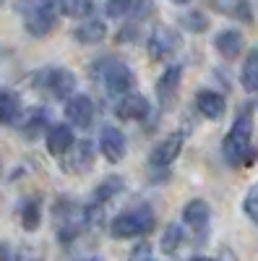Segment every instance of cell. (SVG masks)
<instances>
[{"mask_svg":"<svg viewBox=\"0 0 258 261\" xmlns=\"http://www.w3.org/2000/svg\"><path fill=\"white\" fill-rule=\"evenodd\" d=\"M250 139H253V118L250 113H240L224 139V157L230 165H240V162L253 165L258 160V151L250 146Z\"/></svg>","mask_w":258,"mask_h":261,"instance_id":"obj_1","label":"cell"},{"mask_svg":"<svg viewBox=\"0 0 258 261\" xmlns=\"http://www.w3.org/2000/svg\"><path fill=\"white\" fill-rule=\"evenodd\" d=\"M16 11L21 13L32 37H47L58 24L55 0H16Z\"/></svg>","mask_w":258,"mask_h":261,"instance_id":"obj_2","label":"cell"},{"mask_svg":"<svg viewBox=\"0 0 258 261\" xmlns=\"http://www.w3.org/2000/svg\"><path fill=\"white\" fill-rule=\"evenodd\" d=\"M154 227V214L149 209H133V212H123L110 222V232L112 238H120V241H128V238H138L146 235Z\"/></svg>","mask_w":258,"mask_h":261,"instance_id":"obj_3","label":"cell"},{"mask_svg":"<svg viewBox=\"0 0 258 261\" xmlns=\"http://www.w3.org/2000/svg\"><path fill=\"white\" fill-rule=\"evenodd\" d=\"M102 79H104V86L110 94H128L133 86V71L128 68L125 63L120 60H104L102 63Z\"/></svg>","mask_w":258,"mask_h":261,"instance_id":"obj_4","label":"cell"},{"mask_svg":"<svg viewBox=\"0 0 258 261\" xmlns=\"http://www.w3.org/2000/svg\"><path fill=\"white\" fill-rule=\"evenodd\" d=\"M180 45H183L180 34L172 32L169 27H154L152 34H149V39H146V50L154 60H159L164 55H172L175 50H180Z\"/></svg>","mask_w":258,"mask_h":261,"instance_id":"obj_5","label":"cell"},{"mask_svg":"<svg viewBox=\"0 0 258 261\" xmlns=\"http://www.w3.org/2000/svg\"><path fill=\"white\" fill-rule=\"evenodd\" d=\"M180 149H183V134H172V136H167L164 141H159L152 149V154H149V165L157 167V170H164V167H169L172 162L178 160Z\"/></svg>","mask_w":258,"mask_h":261,"instance_id":"obj_6","label":"cell"},{"mask_svg":"<svg viewBox=\"0 0 258 261\" xmlns=\"http://www.w3.org/2000/svg\"><path fill=\"white\" fill-rule=\"evenodd\" d=\"M66 118L78 128H89L94 123V102L86 94H71L66 102Z\"/></svg>","mask_w":258,"mask_h":261,"instance_id":"obj_7","label":"cell"},{"mask_svg":"<svg viewBox=\"0 0 258 261\" xmlns=\"http://www.w3.org/2000/svg\"><path fill=\"white\" fill-rule=\"evenodd\" d=\"M99 151L107 157V162H120L125 157V134L115 125L102 128L99 134Z\"/></svg>","mask_w":258,"mask_h":261,"instance_id":"obj_8","label":"cell"},{"mask_svg":"<svg viewBox=\"0 0 258 261\" xmlns=\"http://www.w3.org/2000/svg\"><path fill=\"white\" fill-rule=\"evenodd\" d=\"M196 107L198 113L209 120H219L224 113H227V102L219 92H211V89H201L196 94Z\"/></svg>","mask_w":258,"mask_h":261,"instance_id":"obj_9","label":"cell"},{"mask_svg":"<svg viewBox=\"0 0 258 261\" xmlns=\"http://www.w3.org/2000/svg\"><path fill=\"white\" fill-rule=\"evenodd\" d=\"M73 144H76V136H73V128L71 125L60 123V125H52L50 128V134H47V149H50V154H55V157L68 154V151L73 149Z\"/></svg>","mask_w":258,"mask_h":261,"instance_id":"obj_10","label":"cell"},{"mask_svg":"<svg viewBox=\"0 0 258 261\" xmlns=\"http://www.w3.org/2000/svg\"><path fill=\"white\" fill-rule=\"evenodd\" d=\"M115 115H118L120 120H144V118L149 115V102H146V97H141V94H128V97H123V99L118 102Z\"/></svg>","mask_w":258,"mask_h":261,"instance_id":"obj_11","label":"cell"},{"mask_svg":"<svg viewBox=\"0 0 258 261\" xmlns=\"http://www.w3.org/2000/svg\"><path fill=\"white\" fill-rule=\"evenodd\" d=\"M209 220H211V212H209V204L201 201V199H193L185 204L183 209V222L190 227V230H196V232H204L209 227Z\"/></svg>","mask_w":258,"mask_h":261,"instance_id":"obj_12","label":"cell"},{"mask_svg":"<svg viewBox=\"0 0 258 261\" xmlns=\"http://www.w3.org/2000/svg\"><path fill=\"white\" fill-rule=\"evenodd\" d=\"M214 47L219 50V55H224L227 60L238 58L243 50V34L238 29H222L217 37H214Z\"/></svg>","mask_w":258,"mask_h":261,"instance_id":"obj_13","label":"cell"},{"mask_svg":"<svg viewBox=\"0 0 258 261\" xmlns=\"http://www.w3.org/2000/svg\"><path fill=\"white\" fill-rule=\"evenodd\" d=\"M180 76H183L180 65H169V68L162 73V79L157 81V97L162 99V105L172 102V97H175L178 86H180Z\"/></svg>","mask_w":258,"mask_h":261,"instance_id":"obj_14","label":"cell"},{"mask_svg":"<svg viewBox=\"0 0 258 261\" xmlns=\"http://www.w3.org/2000/svg\"><path fill=\"white\" fill-rule=\"evenodd\" d=\"M47 86H50V92L58 97V99H66L76 92V76L71 71H52L47 76Z\"/></svg>","mask_w":258,"mask_h":261,"instance_id":"obj_15","label":"cell"},{"mask_svg":"<svg viewBox=\"0 0 258 261\" xmlns=\"http://www.w3.org/2000/svg\"><path fill=\"white\" fill-rule=\"evenodd\" d=\"M73 37H76V42H81V45H99V42L107 37V27H104V21L89 18L73 32Z\"/></svg>","mask_w":258,"mask_h":261,"instance_id":"obj_16","label":"cell"},{"mask_svg":"<svg viewBox=\"0 0 258 261\" xmlns=\"http://www.w3.org/2000/svg\"><path fill=\"white\" fill-rule=\"evenodd\" d=\"M240 84L248 94L258 92V47H253L245 60H243V71H240Z\"/></svg>","mask_w":258,"mask_h":261,"instance_id":"obj_17","label":"cell"},{"mask_svg":"<svg viewBox=\"0 0 258 261\" xmlns=\"http://www.w3.org/2000/svg\"><path fill=\"white\" fill-rule=\"evenodd\" d=\"M21 118V99L13 92H0V123L16 125Z\"/></svg>","mask_w":258,"mask_h":261,"instance_id":"obj_18","label":"cell"},{"mask_svg":"<svg viewBox=\"0 0 258 261\" xmlns=\"http://www.w3.org/2000/svg\"><path fill=\"white\" fill-rule=\"evenodd\" d=\"M120 191H123V180H120L118 175H112V178H107L102 186H97L92 201H94V204H104V201H110L112 196H118Z\"/></svg>","mask_w":258,"mask_h":261,"instance_id":"obj_19","label":"cell"},{"mask_svg":"<svg viewBox=\"0 0 258 261\" xmlns=\"http://www.w3.org/2000/svg\"><path fill=\"white\" fill-rule=\"evenodd\" d=\"M183 227L180 225H169L167 230H164V235H162V251L164 253H175L180 246H183Z\"/></svg>","mask_w":258,"mask_h":261,"instance_id":"obj_20","label":"cell"},{"mask_svg":"<svg viewBox=\"0 0 258 261\" xmlns=\"http://www.w3.org/2000/svg\"><path fill=\"white\" fill-rule=\"evenodd\" d=\"M39 222H42V209H39L37 201H29L24 209H21V225H24V230L34 232L39 227Z\"/></svg>","mask_w":258,"mask_h":261,"instance_id":"obj_21","label":"cell"},{"mask_svg":"<svg viewBox=\"0 0 258 261\" xmlns=\"http://www.w3.org/2000/svg\"><path fill=\"white\" fill-rule=\"evenodd\" d=\"M76 146V144H73ZM92 157H94V144L92 141H81L76 146V154H73V162H76V170L83 172V170H89L92 167Z\"/></svg>","mask_w":258,"mask_h":261,"instance_id":"obj_22","label":"cell"},{"mask_svg":"<svg viewBox=\"0 0 258 261\" xmlns=\"http://www.w3.org/2000/svg\"><path fill=\"white\" fill-rule=\"evenodd\" d=\"M60 8L71 18H81L86 13H92V0H60Z\"/></svg>","mask_w":258,"mask_h":261,"instance_id":"obj_23","label":"cell"},{"mask_svg":"<svg viewBox=\"0 0 258 261\" xmlns=\"http://www.w3.org/2000/svg\"><path fill=\"white\" fill-rule=\"evenodd\" d=\"M136 6V0H107V6H104V13L110 16V18H120L125 13H131Z\"/></svg>","mask_w":258,"mask_h":261,"instance_id":"obj_24","label":"cell"},{"mask_svg":"<svg viewBox=\"0 0 258 261\" xmlns=\"http://www.w3.org/2000/svg\"><path fill=\"white\" fill-rule=\"evenodd\" d=\"M180 21H183V27H185V29H190V32H204V29L209 27V21H206V16H204L201 11L183 13V16H180Z\"/></svg>","mask_w":258,"mask_h":261,"instance_id":"obj_25","label":"cell"},{"mask_svg":"<svg viewBox=\"0 0 258 261\" xmlns=\"http://www.w3.org/2000/svg\"><path fill=\"white\" fill-rule=\"evenodd\" d=\"M243 209H245V214L250 217V220L258 225V183L248 188V193H245V201H243Z\"/></svg>","mask_w":258,"mask_h":261,"instance_id":"obj_26","label":"cell"},{"mask_svg":"<svg viewBox=\"0 0 258 261\" xmlns=\"http://www.w3.org/2000/svg\"><path fill=\"white\" fill-rule=\"evenodd\" d=\"M42 125H47V110H34V113H32V120L24 125V134L29 136V141H34L37 130H39Z\"/></svg>","mask_w":258,"mask_h":261,"instance_id":"obj_27","label":"cell"},{"mask_svg":"<svg viewBox=\"0 0 258 261\" xmlns=\"http://www.w3.org/2000/svg\"><path fill=\"white\" fill-rule=\"evenodd\" d=\"M131 256L133 258H152V246H149V243H138Z\"/></svg>","mask_w":258,"mask_h":261,"instance_id":"obj_28","label":"cell"},{"mask_svg":"<svg viewBox=\"0 0 258 261\" xmlns=\"http://www.w3.org/2000/svg\"><path fill=\"white\" fill-rule=\"evenodd\" d=\"M136 39V27H123L118 32V42H133Z\"/></svg>","mask_w":258,"mask_h":261,"instance_id":"obj_29","label":"cell"},{"mask_svg":"<svg viewBox=\"0 0 258 261\" xmlns=\"http://www.w3.org/2000/svg\"><path fill=\"white\" fill-rule=\"evenodd\" d=\"M175 3H178V6H185V3H190V0H175Z\"/></svg>","mask_w":258,"mask_h":261,"instance_id":"obj_30","label":"cell"}]
</instances>
